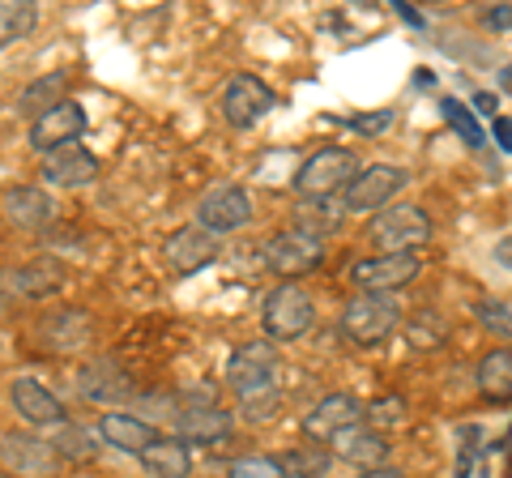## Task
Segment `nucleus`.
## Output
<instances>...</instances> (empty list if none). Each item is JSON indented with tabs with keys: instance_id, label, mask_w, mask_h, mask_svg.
Here are the masks:
<instances>
[{
	"instance_id": "obj_1",
	"label": "nucleus",
	"mask_w": 512,
	"mask_h": 478,
	"mask_svg": "<svg viewBox=\"0 0 512 478\" xmlns=\"http://www.w3.org/2000/svg\"><path fill=\"white\" fill-rule=\"evenodd\" d=\"M355 180H359V154L346 150V146H325L299 167L295 193L303 201H325V197L346 193Z\"/></svg>"
},
{
	"instance_id": "obj_2",
	"label": "nucleus",
	"mask_w": 512,
	"mask_h": 478,
	"mask_svg": "<svg viewBox=\"0 0 512 478\" xmlns=\"http://www.w3.org/2000/svg\"><path fill=\"white\" fill-rule=\"evenodd\" d=\"M397 321H402V304H397L393 295H367V291H359L342 308V333H346V342H355V346L384 342L397 329Z\"/></svg>"
},
{
	"instance_id": "obj_3",
	"label": "nucleus",
	"mask_w": 512,
	"mask_h": 478,
	"mask_svg": "<svg viewBox=\"0 0 512 478\" xmlns=\"http://www.w3.org/2000/svg\"><path fill=\"white\" fill-rule=\"evenodd\" d=\"M316 321V308H312V295L303 291L299 282H282L265 295V308H261V325L274 342H295L312 329Z\"/></svg>"
},
{
	"instance_id": "obj_4",
	"label": "nucleus",
	"mask_w": 512,
	"mask_h": 478,
	"mask_svg": "<svg viewBox=\"0 0 512 478\" xmlns=\"http://www.w3.org/2000/svg\"><path fill=\"white\" fill-rule=\"evenodd\" d=\"M274 376H278V350L269 346V342L239 346L235 355H231V363H227V389L239 397V402H252V397L278 393Z\"/></svg>"
},
{
	"instance_id": "obj_5",
	"label": "nucleus",
	"mask_w": 512,
	"mask_h": 478,
	"mask_svg": "<svg viewBox=\"0 0 512 478\" xmlns=\"http://www.w3.org/2000/svg\"><path fill=\"white\" fill-rule=\"evenodd\" d=\"M261 257H265V265L274 269V274H282L286 282H291V278L308 274V269H316L320 261H325V239L291 222L286 231H278V235L265 239Z\"/></svg>"
},
{
	"instance_id": "obj_6",
	"label": "nucleus",
	"mask_w": 512,
	"mask_h": 478,
	"mask_svg": "<svg viewBox=\"0 0 512 478\" xmlns=\"http://www.w3.org/2000/svg\"><path fill=\"white\" fill-rule=\"evenodd\" d=\"M367 239L384 252H419L431 239V222L419 205H389L367 222Z\"/></svg>"
},
{
	"instance_id": "obj_7",
	"label": "nucleus",
	"mask_w": 512,
	"mask_h": 478,
	"mask_svg": "<svg viewBox=\"0 0 512 478\" xmlns=\"http://www.w3.org/2000/svg\"><path fill=\"white\" fill-rule=\"evenodd\" d=\"M419 269V252H380V257H363L350 265V282H355V291L367 295H393L397 286L419 278Z\"/></svg>"
},
{
	"instance_id": "obj_8",
	"label": "nucleus",
	"mask_w": 512,
	"mask_h": 478,
	"mask_svg": "<svg viewBox=\"0 0 512 478\" xmlns=\"http://www.w3.org/2000/svg\"><path fill=\"white\" fill-rule=\"evenodd\" d=\"M410 175L402 167H389V163H376V167H363L359 171V180L346 188V214H380V210H389L393 197L406 188Z\"/></svg>"
},
{
	"instance_id": "obj_9",
	"label": "nucleus",
	"mask_w": 512,
	"mask_h": 478,
	"mask_svg": "<svg viewBox=\"0 0 512 478\" xmlns=\"http://www.w3.org/2000/svg\"><path fill=\"white\" fill-rule=\"evenodd\" d=\"M248 218H252V197L239 184H214L210 193L197 201V227H205L218 239L248 227Z\"/></svg>"
},
{
	"instance_id": "obj_10",
	"label": "nucleus",
	"mask_w": 512,
	"mask_h": 478,
	"mask_svg": "<svg viewBox=\"0 0 512 478\" xmlns=\"http://www.w3.org/2000/svg\"><path fill=\"white\" fill-rule=\"evenodd\" d=\"M274 103H278L274 90L252 73H235L227 82V90H222V116H227V124H235V129L261 124L269 111H274Z\"/></svg>"
},
{
	"instance_id": "obj_11",
	"label": "nucleus",
	"mask_w": 512,
	"mask_h": 478,
	"mask_svg": "<svg viewBox=\"0 0 512 478\" xmlns=\"http://www.w3.org/2000/svg\"><path fill=\"white\" fill-rule=\"evenodd\" d=\"M86 133V107H77L73 99L52 107L47 116L30 120V150H39L43 158L56 154L64 146H77V137Z\"/></svg>"
},
{
	"instance_id": "obj_12",
	"label": "nucleus",
	"mask_w": 512,
	"mask_h": 478,
	"mask_svg": "<svg viewBox=\"0 0 512 478\" xmlns=\"http://www.w3.org/2000/svg\"><path fill=\"white\" fill-rule=\"evenodd\" d=\"M0 457H5L9 474L18 478H52L60 470V453L52 440H39V436H0Z\"/></svg>"
},
{
	"instance_id": "obj_13",
	"label": "nucleus",
	"mask_w": 512,
	"mask_h": 478,
	"mask_svg": "<svg viewBox=\"0 0 512 478\" xmlns=\"http://www.w3.org/2000/svg\"><path fill=\"white\" fill-rule=\"evenodd\" d=\"M218 252H222V244H218V235H210L205 227H180V231H171L167 235V244H163V257H167V265L175 269V274H197V269H205V265H214L218 261Z\"/></svg>"
},
{
	"instance_id": "obj_14",
	"label": "nucleus",
	"mask_w": 512,
	"mask_h": 478,
	"mask_svg": "<svg viewBox=\"0 0 512 478\" xmlns=\"http://www.w3.org/2000/svg\"><path fill=\"white\" fill-rule=\"evenodd\" d=\"M359 423H363L359 397L329 393V397H320V402L308 410V419H303V432H308L316 444H329L333 436H342V432H350V427H359Z\"/></svg>"
},
{
	"instance_id": "obj_15",
	"label": "nucleus",
	"mask_w": 512,
	"mask_h": 478,
	"mask_svg": "<svg viewBox=\"0 0 512 478\" xmlns=\"http://www.w3.org/2000/svg\"><path fill=\"white\" fill-rule=\"evenodd\" d=\"M9 402H13V410H18L30 427H60V423H69V419H64L60 397L52 389H43L35 376H18V380H13V385H9Z\"/></svg>"
},
{
	"instance_id": "obj_16",
	"label": "nucleus",
	"mask_w": 512,
	"mask_h": 478,
	"mask_svg": "<svg viewBox=\"0 0 512 478\" xmlns=\"http://www.w3.org/2000/svg\"><path fill=\"white\" fill-rule=\"evenodd\" d=\"M0 210L13 227L22 231H43L47 222L56 218V201L43 193V188H30V184H18V188H5L0 193Z\"/></svg>"
},
{
	"instance_id": "obj_17",
	"label": "nucleus",
	"mask_w": 512,
	"mask_h": 478,
	"mask_svg": "<svg viewBox=\"0 0 512 478\" xmlns=\"http://www.w3.org/2000/svg\"><path fill=\"white\" fill-rule=\"evenodd\" d=\"M43 180L52 188H82L99 180V158L86 146H64L43 158Z\"/></svg>"
},
{
	"instance_id": "obj_18",
	"label": "nucleus",
	"mask_w": 512,
	"mask_h": 478,
	"mask_svg": "<svg viewBox=\"0 0 512 478\" xmlns=\"http://www.w3.org/2000/svg\"><path fill=\"white\" fill-rule=\"evenodd\" d=\"M231 436V414L218 406H188L175 414V440L184 444H222Z\"/></svg>"
},
{
	"instance_id": "obj_19",
	"label": "nucleus",
	"mask_w": 512,
	"mask_h": 478,
	"mask_svg": "<svg viewBox=\"0 0 512 478\" xmlns=\"http://www.w3.org/2000/svg\"><path fill=\"white\" fill-rule=\"evenodd\" d=\"M333 453H338L342 461H350V466H359V470H380L384 466V457H389V440H384L376 427H350V432L342 436H333Z\"/></svg>"
},
{
	"instance_id": "obj_20",
	"label": "nucleus",
	"mask_w": 512,
	"mask_h": 478,
	"mask_svg": "<svg viewBox=\"0 0 512 478\" xmlns=\"http://www.w3.org/2000/svg\"><path fill=\"white\" fill-rule=\"evenodd\" d=\"M99 436L111 444V449H120V453H133L141 457L150 449V444L158 440V432L146 423V419H137V414H120V410H111L103 414V423H99Z\"/></svg>"
},
{
	"instance_id": "obj_21",
	"label": "nucleus",
	"mask_w": 512,
	"mask_h": 478,
	"mask_svg": "<svg viewBox=\"0 0 512 478\" xmlns=\"http://www.w3.org/2000/svg\"><path fill=\"white\" fill-rule=\"evenodd\" d=\"M478 389L495 406L512 402V346H495L478 359Z\"/></svg>"
},
{
	"instance_id": "obj_22",
	"label": "nucleus",
	"mask_w": 512,
	"mask_h": 478,
	"mask_svg": "<svg viewBox=\"0 0 512 478\" xmlns=\"http://www.w3.org/2000/svg\"><path fill=\"white\" fill-rule=\"evenodd\" d=\"M141 466H146L154 478H188L192 470V453L184 440L175 436H158L146 453H141Z\"/></svg>"
},
{
	"instance_id": "obj_23",
	"label": "nucleus",
	"mask_w": 512,
	"mask_h": 478,
	"mask_svg": "<svg viewBox=\"0 0 512 478\" xmlns=\"http://www.w3.org/2000/svg\"><path fill=\"white\" fill-rule=\"evenodd\" d=\"M60 103H69V73H47V77L30 82L18 94V111H22V116H30V120L47 116V111L60 107Z\"/></svg>"
},
{
	"instance_id": "obj_24",
	"label": "nucleus",
	"mask_w": 512,
	"mask_h": 478,
	"mask_svg": "<svg viewBox=\"0 0 512 478\" xmlns=\"http://www.w3.org/2000/svg\"><path fill=\"white\" fill-rule=\"evenodd\" d=\"M82 393L94 397V402H120V397L133 393V385H128V372H120L116 363H94V368L82 372Z\"/></svg>"
},
{
	"instance_id": "obj_25",
	"label": "nucleus",
	"mask_w": 512,
	"mask_h": 478,
	"mask_svg": "<svg viewBox=\"0 0 512 478\" xmlns=\"http://www.w3.org/2000/svg\"><path fill=\"white\" fill-rule=\"evenodd\" d=\"M60 282H64V265L43 257V261L22 265L18 274H9V291H18V295H52Z\"/></svg>"
},
{
	"instance_id": "obj_26",
	"label": "nucleus",
	"mask_w": 512,
	"mask_h": 478,
	"mask_svg": "<svg viewBox=\"0 0 512 478\" xmlns=\"http://www.w3.org/2000/svg\"><path fill=\"white\" fill-rule=\"evenodd\" d=\"M342 218H346V205H338L333 197H325V201H303L299 205V218H295V227H303V231H312V235H333L342 227Z\"/></svg>"
},
{
	"instance_id": "obj_27",
	"label": "nucleus",
	"mask_w": 512,
	"mask_h": 478,
	"mask_svg": "<svg viewBox=\"0 0 512 478\" xmlns=\"http://www.w3.org/2000/svg\"><path fill=\"white\" fill-rule=\"evenodd\" d=\"M39 22V5L30 0H0V47L26 39Z\"/></svg>"
},
{
	"instance_id": "obj_28",
	"label": "nucleus",
	"mask_w": 512,
	"mask_h": 478,
	"mask_svg": "<svg viewBox=\"0 0 512 478\" xmlns=\"http://www.w3.org/2000/svg\"><path fill=\"white\" fill-rule=\"evenodd\" d=\"M282 466H286L291 478H325L329 466H333V457H329L325 444H303V449H291L282 457Z\"/></svg>"
},
{
	"instance_id": "obj_29",
	"label": "nucleus",
	"mask_w": 512,
	"mask_h": 478,
	"mask_svg": "<svg viewBox=\"0 0 512 478\" xmlns=\"http://www.w3.org/2000/svg\"><path fill=\"white\" fill-rule=\"evenodd\" d=\"M52 444H56L60 457H73V461H90L94 453H99V449H94V436L86 432V427H77V423H60Z\"/></svg>"
},
{
	"instance_id": "obj_30",
	"label": "nucleus",
	"mask_w": 512,
	"mask_h": 478,
	"mask_svg": "<svg viewBox=\"0 0 512 478\" xmlns=\"http://www.w3.org/2000/svg\"><path fill=\"white\" fill-rule=\"evenodd\" d=\"M440 111H444V120L453 124L461 137H466V146H470V150H483V129H478V120H474V111H470V107H461L457 99H444Z\"/></svg>"
},
{
	"instance_id": "obj_31",
	"label": "nucleus",
	"mask_w": 512,
	"mask_h": 478,
	"mask_svg": "<svg viewBox=\"0 0 512 478\" xmlns=\"http://www.w3.org/2000/svg\"><path fill=\"white\" fill-rule=\"evenodd\" d=\"M363 423L367 427H402L406 423V402L402 397H376L372 406H363Z\"/></svg>"
},
{
	"instance_id": "obj_32",
	"label": "nucleus",
	"mask_w": 512,
	"mask_h": 478,
	"mask_svg": "<svg viewBox=\"0 0 512 478\" xmlns=\"http://www.w3.org/2000/svg\"><path fill=\"white\" fill-rule=\"evenodd\" d=\"M231 478H286V466H282L278 457L248 453V457H235L231 461Z\"/></svg>"
},
{
	"instance_id": "obj_33",
	"label": "nucleus",
	"mask_w": 512,
	"mask_h": 478,
	"mask_svg": "<svg viewBox=\"0 0 512 478\" xmlns=\"http://www.w3.org/2000/svg\"><path fill=\"white\" fill-rule=\"evenodd\" d=\"M478 321H483V329L495 333L500 342H512V308L508 304H495V299L478 304Z\"/></svg>"
},
{
	"instance_id": "obj_34",
	"label": "nucleus",
	"mask_w": 512,
	"mask_h": 478,
	"mask_svg": "<svg viewBox=\"0 0 512 478\" xmlns=\"http://www.w3.org/2000/svg\"><path fill=\"white\" fill-rule=\"evenodd\" d=\"M393 120H397V111L380 107V111H363V116H355V120H350V129L363 133V137H380L384 129H393Z\"/></svg>"
},
{
	"instance_id": "obj_35",
	"label": "nucleus",
	"mask_w": 512,
	"mask_h": 478,
	"mask_svg": "<svg viewBox=\"0 0 512 478\" xmlns=\"http://www.w3.org/2000/svg\"><path fill=\"white\" fill-rule=\"evenodd\" d=\"M282 406V393H265V397H252V402H239V414H244L248 423H269Z\"/></svg>"
},
{
	"instance_id": "obj_36",
	"label": "nucleus",
	"mask_w": 512,
	"mask_h": 478,
	"mask_svg": "<svg viewBox=\"0 0 512 478\" xmlns=\"http://www.w3.org/2000/svg\"><path fill=\"white\" fill-rule=\"evenodd\" d=\"M483 22H487L491 30H512V5H495V9H487V13H483Z\"/></svg>"
},
{
	"instance_id": "obj_37",
	"label": "nucleus",
	"mask_w": 512,
	"mask_h": 478,
	"mask_svg": "<svg viewBox=\"0 0 512 478\" xmlns=\"http://www.w3.org/2000/svg\"><path fill=\"white\" fill-rule=\"evenodd\" d=\"M491 129H495V141H500V150L512 154V120H508V116H495Z\"/></svg>"
},
{
	"instance_id": "obj_38",
	"label": "nucleus",
	"mask_w": 512,
	"mask_h": 478,
	"mask_svg": "<svg viewBox=\"0 0 512 478\" xmlns=\"http://www.w3.org/2000/svg\"><path fill=\"white\" fill-rule=\"evenodd\" d=\"M495 107H500V103H495V94H487V90H478V94H474V111H483V116L495 120Z\"/></svg>"
},
{
	"instance_id": "obj_39",
	"label": "nucleus",
	"mask_w": 512,
	"mask_h": 478,
	"mask_svg": "<svg viewBox=\"0 0 512 478\" xmlns=\"http://www.w3.org/2000/svg\"><path fill=\"white\" fill-rule=\"evenodd\" d=\"M495 261H500V265H508V269H512V235L504 239V244H495Z\"/></svg>"
},
{
	"instance_id": "obj_40",
	"label": "nucleus",
	"mask_w": 512,
	"mask_h": 478,
	"mask_svg": "<svg viewBox=\"0 0 512 478\" xmlns=\"http://www.w3.org/2000/svg\"><path fill=\"white\" fill-rule=\"evenodd\" d=\"M359 478H406L402 470H389V466H380V470H363Z\"/></svg>"
},
{
	"instance_id": "obj_41",
	"label": "nucleus",
	"mask_w": 512,
	"mask_h": 478,
	"mask_svg": "<svg viewBox=\"0 0 512 478\" xmlns=\"http://www.w3.org/2000/svg\"><path fill=\"white\" fill-rule=\"evenodd\" d=\"M397 13H402V18H406L410 26H423V18H419V13H414L410 5H397Z\"/></svg>"
},
{
	"instance_id": "obj_42",
	"label": "nucleus",
	"mask_w": 512,
	"mask_h": 478,
	"mask_svg": "<svg viewBox=\"0 0 512 478\" xmlns=\"http://www.w3.org/2000/svg\"><path fill=\"white\" fill-rule=\"evenodd\" d=\"M500 86L512 94V65H504V73H500Z\"/></svg>"
},
{
	"instance_id": "obj_43",
	"label": "nucleus",
	"mask_w": 512,
	"mask_h": 478,
	"mask_svg": "<svg viewBox=\"0 0 512 478\" xmlns=\"http://www.w3.org/2000/svg\"><path fill=\"white\" fill-rule=\"evenodd\" d=\"M0 478H18V474H9V470H0Z\"/></svg>"
}]
</instances>
